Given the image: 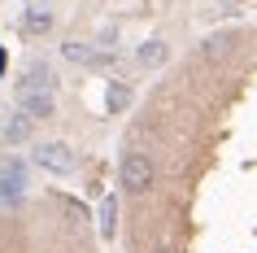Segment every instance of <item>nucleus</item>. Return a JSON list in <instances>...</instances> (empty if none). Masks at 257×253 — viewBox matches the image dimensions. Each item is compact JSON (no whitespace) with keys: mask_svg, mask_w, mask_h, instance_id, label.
<instances>
[{"mask_svg":"<svg viewBox=\"0 0 257 253\" xmlns=\"http://www.w3.org/2000/svg\"><path fill=\"white\" fill-rule=\"evenodd\" d=\"M35 166H44V171H53V175H66L79 166V153L70 144H61V140H48V144L35 148Z\"/></svg>","mask_w":257,"mask_h":253,"instance_id":"nucleus-2","label":"nucleus"},{"mask_svg":"<svg viewBox=\"0 0 257 253\" xmlns=\"http://www.w3.org/2000/svg\"><path fill=\"white\" fill-rule=\"evenodd\" d=\"M113 218H118V201L105 197L100 201V231H105V236H113Z\"/></svg>","mask_w":257,"mask_h":253,"instance_id":"nucleus-11","label":"nucleus"},{"mask_svg":"<svg viewBox=\"0 0 257 253\" xmlns=\"http://www.w3.org/2000/svg\"><path fill=\"white\" fill-rule=\"evenodd\" d=\"M31 131H35V122H31L27 114H14V118L5 122V144H27Z\"/></svg>","mask_w":257,"mask_h":253,"instance_id":"nucleus-5","label":"nucleus"},{"mask_svg":"<svg viewBox=\"0 0 257 253\" xmlns=\"http://www.w3.org/2000/svg\"><path fill=\"white\" fill-rule=\"evenodd\" d=\"M22 27H27L31 35H44V31H53V14H44V9H31V14L22 18Z\"/></svg>","mask_w":257,"mask_h":253,"instance_id":"nucleus-10","label":"nucleus"},{"mask_svg":"<svg viewBox=\"0 0 257 253\" xmlns=\"http://www.w3.org/2000/svg\"><path fill=\"white\" fill-rule=\"evenodd\" d=\"M22 179H27V171L18 166V161H0V197L14 201L18 192H22Z\"/></svg>","mask_w":257,"mask_h":253,"instance_id":"nucleus-4","label":"nucleus"},{"mask_svg":"<svg viewBox=\"0 0 257 253\" xmlns=\"http://www.w3.org/2000/svg\"><path fill=\"white\" fill-rule=\"evenodd\" d=\"M61 57L66 61H74V66H96V48H87V44H79V40H70V44H61Z\"/></svg>","mask_w":257,"mask_h":253,"instance_id":"nucleus-7","label":"nucleus"},{"mask_svg":"<svg viewBox=\"0 0 257 253\" xmlns=\"http://www.w3.org/2000/svg\"><path fill=\"white\" fill-rule=\"evenodd\" d=\"M118 184H122V192H131V197H144L153 188V161L144 157V153H126L122 157V166H118Z\"/></svg>","mask_w":257,"mask_h":253,"instance_id":"nucleus-1","label":"nucleus"},{"mask_svg":"<svg viewBox=\"0 0 257 253\" xmlns=\"http://www.w3.org/2000/svg\"><path fill=\"white\" fill-rule=\"evenodd\" d=\"M136 57H140V66H162V61H166V44L162 40H149Z\"/></svg>","mask_w":257,"mask_h":253,"instance_id":"nucleus-9","label":"nucleus"},{"mask_svg":"<svg viewBox=\"0 0 257 253\" xmlns=\"http://www.w3.org/2000/svg\"><path fill=\"white\" fill-rule=\"evenodd\" d=\"M153 253H170V249H153Z\"/></svg>","mask_w":257,"mask_h":253,"instance_id":"nucleus-13","label":"nucleus"},{"mask_svg":"<svg viewBox=\"0 0 257 253\" xmlns=\"http://www.w3.org/2000/svg\"><path fill=\"white\" fill-rule=\"evenodd\" d=\"M53 74H48V66H31L27 70V79L18 83V92H53Z\"/></svg>","mask_w":257,"mask_h":253,"instance_id":"nucleus-6","label":"nucleus"},{"mask_svg":"<svg viewBox=\"0 0 257 253\" xmlns=\"http://www.w3.org/2000/svg\"><path fill=\"white\" fill-rule=\"evenodd\" d=\"M227 44H231V40H227V35H209V40H205V44H201V53H205V57H209V61H214V57H222V53H227Z\"/></svg>","mask_w":257,"mask_h":253,"instance_id":"nucleus-12","label":"nucleus"},{"mask_svg":"<svg viewBox=\"0 0 257 253\" xmlns=\"http://www.w3.org/2000/svg\"><path fill=\"white\" fill-rule=\"evenodd\" d=\"M18 114H27L31 122L53 118V114H57V101H53V92H18Z\"/></svg>","mask_w":257,"mask_h":253,"instance_id":"nucleus-3","label":"nucleus"},{"mask_svg":"<svg viewBox=\"0 0 257 253\" xmlns=\"http://www.w3.org/2000/svg\"><path fill=\"white\" fill-rule=\"evenodd\" d=\"M105 105H109V114H122V109L131 105V92H126L122 83H109V92H105Z\"/></svg>","mask_w":257,"mask_h":253,"instance_id":"nucleus-8","label":"nucleus"}]
</instances>
